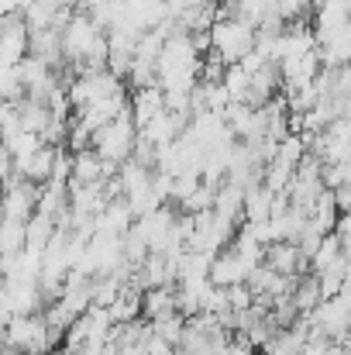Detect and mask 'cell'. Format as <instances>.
<instances>
[{"label":"cell","instance_id":"obj_1","mask_svg":"<svg viewBox=\"0 0 351 355\" xmlns=\"http://www.w3.org/2000/svg\"><path fill=\"white\" fill-rule=\"evenodd\" d=\"M3 345L21 355H38L52 352V345L59 342V335H52V328L45 324V314H17L7 321V328L0 331Z\"/></svg>","mask_w":351,"mask_h":355},{"label":"cell","instance_id":"obj_2","mask_svg":"<svg viewBox=\"0 0 351 355\" xmlns=\"http://www.w3.org/2000/svg\"><path fill=\"white\" fill-rule=\"evenodd\" d=\"M210 52L224 62L237 66L248 52H255V24L241 21V17H224L210 28Z\"/></svg>","mask_w":351,"mask_h":355},{"label":"cell","instance_id":"obj_3","mask_svg":"<svg viewBox=\"0 0 351 355\" xmlns=\"http://www.w3.org/2000/svg\"><path fill=\"white\" fill-rule=\"evenodd\" d=\"M134 141H138V124L131 121V114H124V118L104 124V128L93 135V152H97L104 162H111V166L120 169V166L134 155Z\"/></svg>","mask_w":351,"mask_h":355},{"label":"cell","instance_id":"obj_4","mask_svg":"<svg viewBox=\"0 0 351 355\" xmlns=\"http://www.w3.org/2000/svg\"><path fill=\"white\" fill-rule=\"evenodd\" d=\"M310 328L331 342H345L351 335V290H341L338 297H327L321 300L317 311L307 314Z\"/></svg>","mask_w":351,"mask_h":355},{"label":"cell","instance_id":"obj_5","mask_svg":"<svg viewBox=\"0 0 351 355\" xmlns=\"http://www.w3.org/2000/svg\"><path fill=\"white\" fill-rule=\"evenodd\" d=\"M124 90V80H117L111 69H97V73H76L73 80H69V87H66V94H69V104L73 107H90V104H97V101H107V97H114Z\"/></svg>","mask_w":351,"mask_h":355},{"label":"cell","instance_id":"obj_6","mask_svg":"<svg viewBox=\"0 0 351 355\" xmlns=\"http://www.w3.org/2000/svg\"><path fill=\"white\" fill-rule=\"evenodd\" d=\"M35 211H38V187L21 176H10L0 187V221L28 225L35 218Z\"/></svg>","mask_w":351,"mask_h":355},{"label":"cell","instance_id":"obj_7","mask_svg":"<svg viewBox=\"0 0 351 355\" xmlns=\"http://www.w3.org/2000/svg\"><path fill=\"white\" fill-rule=\"evenodd\" d=\"M255 269H258V266H248L231 245H228V248L217 252L214 262H210V283H214V286H237V283H248V276H251Z\"/></svg>","mask_w":351,"mask_h":355},{"label":"cell","instance_id":"obj_8","mask_svg":"<svg viewBox=\"0 0 351 355\" xmlns=\"http://www.w3.org/2000/svg\"><path fill=\"white\" fill-rule=\"evenodd\" d=\"M131 225H134V214H131L127 200H124V197H117V200H107V204H104V211L97 214V221H93V235H97V232H104V235L124 238L127 232H131Z\"/></svg>","mask_w":351,"mask_h":355},{"label":"cell","instance_id":"obj_9","mask_svg":"<svg viewBox=\"0 0 351 355\" xmlns=\"http://www.w3.org/2000/svg\"><path fill=\"white\" fill-rule=\"evenodd\" d=\"M159 114H165V94H162V87H145V90H134L131 94V121L138 124V131L145 124H152Z\"/></svg>","mask_w":351,"mask_h":355},{"label":"cell","instance_id":"obj_10","mask_svg":"<svg viewBox=\"0 0 351 355\" xmlns=\"http://www.w3.org/2000/svg\"><path fill=\"white\" fill-rule=\"evenodd\" d=\"M55 155H59L55 145H42L31 159H24L21 166H14V176H21V180H28V183H35V187H45V183L52 180Z\"/></svg>","mask_w":351,"mask_h":355},{"label":"cell","instance_id":"obj_11","mask_svg":"<svg viewBox=\"0 0 351 355\" xmlns=\"http://www.w3.org/2000/svg\"><path fill=\"white\" fill-rule=\"evenodd\" d=\"M7 297H10V311L14 318L17 314H38L45 307V297H42V286L38 283H17V279H0Z\"/></svg>","mask_w":351,"mask_h":355},{"label":"cell","instance_id":"obj_12","mask_svg":"<svg viewBox=\"0 0 351 355\" xmlns=\"http://www.w3.org/2000/svg\"><path fill=\"white\" fill-rule=\"evenodd\" d=\"M172 314H179L176 286H155V290L141 293V318H148V324H155L162 318H172Z\"/></svg>","mask_w":351,"mask_h":355},{"label":"cell","instance_id":"obj_13","mask_svg":"<svg viewBox=\"0 0 351 355\" xmlns=\"http://www.w3.org/2000/svg\"><path fill=\"white\" fill-rule=\"evenodd\" d=\"M214 214L221 221H228L237 228V221L244 218V187H237L231 180H224L217 187V197H214Z\"/></svg>","mask_w":351,"mask_h":355},{"label":"cell","instance_id":"obj_14","mask_svg":"<svg viewBox=\"0 0 351 355\" xmlns=\"http://www.w3.org/2000/svg\"><path fill=\"white\" fill-rule=\"evenodd\" d=\"M272 204H276V193L265 190L262 183L244 190V225H265L272 221Z\"/></svg>","mask_w":351,"mask_h":355},{"label":"cell","instance_id":"obj_15","mask_svg":"<svg viewBox=\"0 0 351 355\" xmlns=\"http://www.w3.org/2000/svg\"><path fill=\"white\" fill-rule=\"evenodd\" d=\"M289 300H293V307H296L300 314H310V311H317V307H321V300H324L317 276H314V272H307V276H296V279H293V290H289Z\"/></svg>","mask_w":351,"mask_h":355},{"label":"cell","instance_id":"obj_16","mask_svg":"<svg viewBox=\"0 0 351 355\" xmlns=\"http://www.w3.org/2000/svg\"><path fill=\"white\" fill-rule=\"evenodd\" d=\"M307 218H310V225H314L321 235H331L334 225H338V218H341V214H338V204H334V190H324V193L317 197V204L310 207Z\"/></svg>","mask_w":351,"mask_h":355},{"label":"cell","instance_id":"obj_17","mask_svg":"<svg viewBox=\"0 0 351 355\" xmlns=\"http://www.w3.org/2000/svg\"><path fill=\"white\" fill-rule=\"evenodd\" d=\"M107 314H111L114 324H131V321H138V318H141V290H138V286H124L120 297L111 304Z\"/></svg>","mask_w":351,"mask_h":355},{"label":"cell","instance_id":"obj_18","mask_svg":"<svg viewBox=\"0 0 351 355\" xmlns=\"http://www.w3.org/2000/svg\"><path fill=\"white\" fill-rule=\"evenodd\" d=\"M307 138L303 135H286L282 141H279V148H276V166H282V169H289V173H296L300 169V162L307 159Z\"/></svg>","mask_w":351,"mask_h":355},{"label":"cell","instance_id":"obj_19","mask_svg":"<svg viewBox=\"0 0 351 355\" xmlns=\"http://www.w3.org/2000/svg\"><path fill=\"white\" fill-rule=\"evenodd\" d=\"M17 114H21V131H31V135H45V128H48V121H52V114H48V107L42 104V101H17Z\"/></svg>","mask_w":351,"mask_h":355},{"label":"cell","instance_id":"obj_20","mask_svg":"<svg viewBox=\"0 0 351 355\" xmlns=\"http://www.w3.org/2000/svg\"><path fill=\"white\" fill-rule=\"evenodd\" d=\"M55 221L52 218H45V214H38L35 211V218L24 225V248H35V252H45V245L52 241V235H55Z\"/></svg>","mask_w":351,"mask_h":355},{"label":"cell","instance_id":"obj_21","mask_svg":"<svg viewBox=\"0 0 351 355\" xmlns=\"http://www.w3.org/2000/svg\"><path fill=\"white\" fill-rule=\"evenodd\" d=\"M345 259V245H341V238L334 235H324L321 241V248L314 252V259H310V272H324L327 266H334V262H341Z\"/></svg>","mask_w":351,"mask_h":355},{"label":"cell","instance_id":"obj_22","mask_svg":"<svg viewBox=\"0 0 351 355\" xmlns=\"http://www.w3.org/2000/svg\"><path fill=\"white\" fill-rule=\"evenodd\" d=\"M148 328H152L155 338H162V342H169L172 349H179V345H183V335H186V318H183V314H172V318H162V321H155V324H148Z\"/></svg>","mask_w":351,"mask_h":355},{"label":"cell","instance_id":"obj_23","mask_svg":"<svg viewBox=\"0 0 351 355\" xmlns=\"http://www.w3.org/2000/svg\"><path fill=\"white\" fill-rule=\"evenodd\" d=\"M224 90L231 97V104H248V90H251V76L241 66H228L224 73Z\"/></svg>","mask_w":351,"mask_h":355},{"label":"cell","instance_id":"obj_24","mask_svg":"<svg viewBox=\"0 0 351 355\" xmlns=\"http://www.w3.org/2000/svg\"><path fill=\"white\" fill-rule=\"evenodd\" d=\"M17 252H24V225L0 221V255H17Z\"/></svg>","mask_w":351,"mask_h":355},{"label":"cell","instance_id":"obj_25","mask_svg":"<svg viewBox=\"0 0 351 355\" xmlns=\"http://www.w3.org/2000/svg\"><path fill=\"white\" fill-rule=\"evenodd\" d=\"M310 3H314V0H276L272 10H276L286 24H293V21H303V17H307Z\"/></svg>","mask_w":351,"mask_h":355},{"label":"cell","instance_id":"obj_26","mask_svg":"<svg viewBox=\"0 0 351 355\" xmlns=\"http://www.w3.org/2000/svg\"><path fill=\"white\" fill-rule=\"evenodd\" d=\"M228 307H231L234 314H241V311H251V307H255V293H251V286H248V283L228 286Z\"/></svg>","mask_w":351,"mask_h":355},{"label":"cell","instance_id":"obj_27","mask_svg":"<svg viewBox=\"0 0 351 355\" xmlns=\"http://www.w3.org/2000/svg\"><path fill=\"white\" fill-rule=\"evenodd\" d=\"M141 345H145V355H179V349H172L169 342L155 338V335H152V328H148V338H145Z\"/></svg>","mask_w":351,"mask_h":355},{"label":"cell","instance_id":"obj_28","mask_svg":"<svg viewBox=\"0 0 351 355\" xmlns=\"http://www.w3.org/2000/svg\"><path fill=\"white\" fill-rule=\"evenodd\" d=\"M35 0H0V17H24Z\"/></svg>","mask_w":351,"mask_h":355},{"label":"cell","instance_id":"obj_29","mask_svg":"<svg viewBox=\"0 0 351 355\" xmlns=\"http://www.w3.org/2000/svg\"><path fill=\"white\" fill-rule=\"evenodd\" d=\"M224 355H258V349H255V345H248L244 338H237V335H234L231 342H228V349H224Z\"/></svg>","mask_w":351,"mask_h":355},{"label":"cell","instance_id":"obj_30","mask_svg":"<svg viewBox=\"0 0 351 355\" xmlns=\"http://www.w3.org/2000/svg\"><path fill=\"white\" fill-rule=\"evenodd\" d=\"M334 204H338V214H351V183L334 190Z\"/></svg>","mask_w":351,"mask_h":355},{"label":"cell","instance_id":"obj_31","mask_svg":"<svg viewBox=\"0 0 351 355\" xmlns=\"http://www.w3.org/2000/svg\"><path fill=\"white\" fill-rule=\"evenodd\" d=\"M10 318H14V311H10V297H7V290H3V283H0V331L7 328Z\"/></svg>","mask_w":351,"mask_h":355},{"label":"cell","instance_id":"obj_32","mask_svg":"<svg viewBox=\"0 0 351 355\" xmlns=\"http://www.w3.org/2000/svg\"><path fill=\"white\" fill-rule=\"evenodd\" d=\"M10 176H14V162H10V155H7V148L0 145V187H3V183H7Z\"/></svg>","mask_w":351,"mask_h":355},{"label":"cell","instance_id":"obj_33","mask_svg":"<svg viewBox=\"0 0 351 355\" xmlns=\"http://www.w3.org/2000/svg\"><path fill=\"white\" fill-rule=\"evenodd\" d=\"M321 355H351L348 349H345V345H341V342H327V345H324V352Z\"/></svg>","mask_w":351,"mask_h":355},{"label":"cell","instance_id":"obj_34","mask_svg":"<svg viewBox=\"0 0 351 355\" xmlns=\"http://www.w3.org/2000/svg\"><path fill=\"white\" fill-rule=\"evenodd\" d=\"M117 355H145V345H127V349H120Z\"/></svg>","mask_w":351,"mask_h":355},{"label":"cell","instance_id":"obj_35","mask_svg":"<svg viewBox=\"0 0 351 355\" xmlns=\"http://www.w3.org/2000/svg\"><path fill=\"white\" fill-rule=\"evenodd\" d=\"M190 7H210V3H217V0H186Z\"/></svg>","mask_w":351,"mask_h":355},{"label":"cell","instance_id":"obj_36","mask_svg":"<svg viewBox=\"0 0 351 355\" xmlns=\"http://www.w3.org/2000/svg\"><path fill=\"white\" fill-rule=\"evenodd\" d=\"M3 349H7V345H3V335H0V355H3Z\"/></svg>","mask_w":351,"mask_h":355},{"label":"cell","instance_id":"obj_37","mask_svg":"<svg viewBox=\"0 0 351 355\" xmlns=\"http://www.w3.org/2000/svg\"><path fill=\"white\" fill-rule=\"evenodd\" d=\"M0 35H3V17H0Z\"/></svg>","mask_w":351,"mask_h":355}]
</instances>
